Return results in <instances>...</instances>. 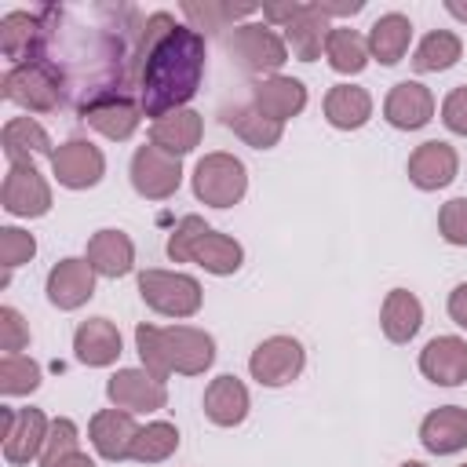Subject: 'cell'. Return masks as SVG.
<instances>
[{"mask_svg": "<svg viewBox=\"0 0 467 467\" xmlns=\"http://www.w3.org/2000/svg\"><path fill=\"white\" fill-rule=\"evenodd\" d=\"M204 73V36L193 26H175L164 33L142 62L139 77V109L146 117H168L182 109Z\"/></svg>", "mask_w": 467, "mask_h": 467, "instance_id": "obj_2", "label": "cell"}, {"mask_svg": "<svg viewBox=\"0 0 467 467\" xmlns=\"http://www.w3.org/2000/svg\"><path fill=\"white\" fill-rule=\"evenodd\" d=\"M95 296V270L88 259H62L47 274V299L58 310H77Z\"/></svg>", "mask_w": 467, "mask_h": 467, "instance_id": "obj_16", "label": "cell"}, {"mask_svg": "<svg viewBox=\"0 0 467 467\" xmlns=\"http://www.w3.org/2000/svg\"><path fill=\"white\" fill-rule=\"evenodd\" d=\"M135 347H139L142 368L157 379H168L171 372L201 376L215 361L212 336L204 328H193V325H171V328L139 325L135 328Z\"/></svg>", "mask_w": 467, "mask_h": 467, "instance_id": "obj_3", "label": "cell"}, {"mask_svg": "<svg viewBox=\"0 0 467 467\" xmlns=\"http://www.w3.org/2000/svg\"><path fill=\"white\" fill-rule=\"evenodd\" d=\"M47 150H51V139H47V131H44L36 120L15 117V120L4 124V153H7L11 164L33 161V157H40V153H47Z\"/></svg>", "mask_w": 467, "mask_h": 467, "instance_id": "obj_34", "label": "cell"}, {"mask_svg": "<svg viewBox=\"0 0 467 467\" xmlns=\"http://www.w3.org/2000/svg\"><path fill=\"white\" fill-rule=\"evenodd\" d=\"M226 51L237 58L241 69L248 73H277L288 58V44L263 22H248V26H237L230 36H226Z\"/></svg>", "mask_w": 467, "mask_h": 467, "instance_id": "obj_7", "label": "cell"}, {"mask_svg": "<svg viewBox=\"0 0 467 467\" xmlns=\"http://www.w3.org/2000/svg\"><path fill=\"white\" fill-rule=\"evenodd\" d=\"M248 175L234 153H204L193 168V193L212 208H230L244 197Z\"/></svg>", "mask_w": 467, "mask_h": 467, "instance_id": "obj_5", "label": "cell"}, {"mask_svg": "<svg viewBox=\"0 0 467 467\" xmlns=\"http://www.w3.org/2000/svg\"><path fill=\"white\" fill-rule=\"evenodd\" d=\"M91 445L102 460H128L131 456V445H135V420L128 409H102L91 416Z\"/></svg>", "mask_w": 467, "mask_h": 467, "instance_id": "obj_17", "label": "cell"}, {"mask_svg": "<svg viewBox=\"0 0 467 467\" xmlns=\"http://www.w3.org/2000/svg\"><path fill=\"white\" fill-rule=\"evenodd\" d=\"M40 18V62L62 88V99L77 113L106 99L139 95L142 77V26L128 4H88V7H36Z\"/></svg>", "mask_w": 467, "mask_h": 467, "instance_id": "obj_1", "label": "cell"}, {"mask_svg": "<svg viewBox=\"0 0 467 467\" xmlns=\"http://www.w3.org/2000/svg\"><path fill=\"white\" fill-rule=\"evenodd\" d=\"M4 95L33 113H51L62 106V88L58 80L40 66V62H22V66H11L4 73Z\"/></svg>", "mask_w": 467, "mask_h": 467, "instance_id": "obj_9", "label": "cell"}, {"mask_svg": "<svg viewBox=\"0 0 467 467\" xmlns=\"http://www.w3.org/2000/svg\"><path fill=\"white\" fill-rule=\"evenodd\" d=\"M168 255H171V263H197V266H204L208 274H219V277L234 274L244 263V248L234 237L212 230L201 215H186L171 230Z\"/></svg>", "mask_w": 467, "mask_h": 467, "instance_id": "obj_4", "label": "cell"}, {"mask_svg": "<svg viewBox=\"0 0 467 467\" xmlns=\"http://www.w3.org/2000/svg\"><path fill=\"white\" fill-rule=\"evenodd\" d=\"M463 467H467V463H463Z\"/></svg>", "mask_w": 467, "mask_h": 467, "instance_id": "obj_49", "label": "cell"}, {"mask_svg": "<svg viewBox=\"0 0 467 467\" xmlns=\"http://www.w3.org/2000/svg\"><path fill=\"white\" fill-rule=\"evenodd\" d=\"M252 106L285 124L288 117H296L306 106V88L296 77H277L274 73V77H263V80L252 84Z\"/></svg>", "mask_w": 467, "mask_h": 467, "instance_id": "obj_20", "label": "cell"}, {"mask_svg": "<svg viewBox=\"0 0 467 467\" xmlns=\"http://www.w3.org/2000/svg\"><path fill=\"white\" fill-rule=\"evenodd\" d=\"M33 252H36L33 234H26V230H18V226H4V230H0V263H4V270H15V266L29 263Z\"/></svg>", "mask_w": 467, "mask_h": 467, "instance_id": "obj_40", "label": "cell"}, {"mask_svg": "<svg viewBox=\"0 0 467 467\" xmlns=\"http://www.w3.org/2000/svg\"><path fill=\"white\" fill-rule=\"evenodd\" d=\"M58 467H95V460H91V456H84V452H73V456H66Z\"/></svg>", "mask_w": 467, "mask_h": 467, "instance_id": "obj_46", "label": "cell"}, {"mask_svg": "<svg viewBox=\"0 0 467 467\" xmlns=\"http://www.w3.org/2000/svg\"><path fill=\"white\" fill-rule=\"evenodd\" d=\"M0 201L11 215H44L51 208V190L44 182V175L36 171L33 161H18L7 168V179H4V190H0Z\"/></svg>", "mask_w": 467, "mask_h": 467, "instance_id": "obj_12", "label": "cell"}, {"mask_svg": "<svg viewBox=\"0 0 467 467\" xmlns=\"http://www.w3.org/2000/svg\"><path fill=\"white\" fill-rule=\"evenodd\" d=\"M325 55H328V66L336 73H361L368 62V40L358 29L332 26L328 40H325Z\"/></svg>", "mask_w": 467, "mask_h": 467, "instance_id": "obj_33", "label": "cell"}, {"mask_svg": "<svg viewBox=\"0 0 467 467\" xmlns=\"http://www.w3.org/2000/svg\"><path fill=\"white\" fill-rule=\"evenodd\" d=\"M201 135H204V120H201V113H193V109H175V113L153 120V128H150V142H153L157 150H164L168 157L190 153V150L201 142Z\"/></svg>", "mask_w": 467, "mask_h": 467, "instance_id": "obj_23", "label": "cell"}, {"mask_svg": "<svg viewBox=\"0 0 467 467\" xmlns=\"http://www.w3.org/2000/svg\"><path fill=\"white\" fill-rule=\"evenodd\" d=\"M179 182H182L179 157H168L153 142L135 150V157H131V186H135V193H142L150 201H164V197H171L179 190Z\"/></svg>", "mask_w": 467, "mask_h": 467, "instance_id": "obj_11", "label": "cell"}, {"mask_svg": "<svg viewBox=\"0 0 467 467\" xmlns=\"http://www.w3.org/2000/svg\"><path fill=\"white\" fill-rule=\"evenodd\" d=\"M95 131H102L106 139H131L135 135V128H139V117H142V109H139V102H131V99H106V102H95L91 109H84L80 113Z\"/></svg>", "mask_w": 467, "mask_h": 467, "instance_id": "obj_31", "label": "cell"}, {"mask_svg": "<svg viewBox=\"0 0 467 467\" xmlns=\"http://www.w3.org/2000/svg\"><path fill=\"white\" fill-rule=\"evenodd\" d=\"M77 441H80V438H77V423H73V420H51L47 441H44V452H40V463H44V467H58L66 456L80 452Z\"/></svg>", "mask_w": 467, "mask_h": 467, "instance_id": "obj_39", "label": "cell"}, {"mask_svg": "<svg viewBox=\"0 0 467 467\" xmlns=\"http://www.w3.org/2000/svg\"><path fill=\"white\" fill-rule=\"evenodd\" d=\"M325 117L332 128H361L368 117H372V95L358 84H336L328 95H325Z\"/></svg>", "mask_w": 467, "mask_h": 467, "instance_id": "obj_30", "label": "cell"}, {"mask_svg": "<svg viewBox=\"0 0 467 467\" xmlns=\"http://www.w3.org/2000/svg\"><path fill=\"white\" fill-rule=\"evenodd\" d=\"M328 22H325V15L314 7V4H299V11H296V18L285 26V44L292 47V55L299 58V62H314L317 55H321V47H325V40H328Z\"/></svg>", "mask_w": 467, "mask_h": 467, "instance_id": "obj_26", "label": "cell"}, {"mask_svg": "<svg viewBox=\"0 0 467 467\" xmlns=\"http://www.w3.org/2000/svg\"><path fill=\"white\" fill-rule=\"evenodd\" d=\"M314 7H317L325 18H328V15H358V11H361V0H354V4H321V0H317Z\"/></svg>", "mask_w": 467, "mask_h": 467, "instance_id": "obj_45", "label": "cell"}, {"mask_svg": "<svg viewBox=\"0 0 467 467\" xmlns=\"http://www.w3.org/2000/svg\"><path fill=\"white\" fill-rule=\"evenodd\" d=\"M420 372L438 387H456L467 379V343L460 336H434L420 354Z\"/></svg>", "mask_w": 467, "mask_h": 467, "instance_id": "obj_15", "label": "cell"}, {"mask_svg": "<svg viewBox=\"0 0 467 467\" xmlns=\"http://www.w3.org/2000/svg\"><path fill=\"white\" fill-rule=\"evenodd\" d=\"M460 55H463L460 36L449 33V29H434V33H427V36L420 40V47H416V55H412V66H416L420 73H441V69L456 66Z\"/></svg>", "mask_w": 467, "mask_h": 467, "instance_id": "obj_35", "label": "cell"}, {"mask_svg": "<svg viewBox=\"0 0 467 467\" xmlns=\"http://www.w3.org/2000/svg\"><path fill=\"white\" fill-rule=\"evenodd\" d=\"M438 230L449 244H467V197H452L438 212Z\"/></svg>", "mask_w": 467, "mask_h": 467, "instance_id": "obj_41", "label": "cell"}, {"mask_svg": "<svg viewBox=\"0 0 467 467\" xmlns=\"http://www.w3.org/2000/svg\"><path fill=\"white\" fill-rule=\"evenodd\" d=\"M383 117L401 131H416L434 117V95L420 80H401L390 88L383 102Z\"/></svg>", "mask_w": 467, "mask_h": 467, "instance_id": "obj_18", "label": "cell"}, {"mask_svg": "<svg viewBox=\"0 0 467 467\" xmlns=\"http://www.w3.org/2000/svg\"><path fill=\"white\" fill-rule=\"evenodd\" d=\"M139 296L146 306L168 317H190L201 310V285L190 274H175V270H142Z\"/></svg>", "mask_w": 467, "mask_h": 467, "instance_id": "obj_6", "label": "cell"}, {"mask_svg": "<svg viewBox=\"0 0 467 467\" xmlns=\"http://www.w3.org/2000/svg\"><path fill=\"white\" fill-rule=\"evenodd\" d=\"M84 259L102 277H124L131 270V263H135V248H131L128 234H120V230H99L88 241V255Z\"/></svg>", "mask_w": 467, "mask_h": 467, "instance_id": "obj_27", "label": "cell"}, {"mask_svg": "<svg viewBox=\"0 0 467 467\" xmlns=\"http://www.w3.org/2000/svg\"><path fill=\"white\" fill-rule=\"evenodd\" d=\"M449 317L467 328V285H456L449 296Z\"/></svg>", "mask_w": 467, "mask_h": 467, "instance_id": "obj_44", "label": "cell"}, {"mask_svg": "<svg viewBox=\"0 0 467 467\" xmlns=\"http://www.w3.org/2000/svg\"><path fill=\"white\" fill-rule=\"evenodd\" d=\"M40 387V365L29 354H4L0 358V390L4 394H29Z\"/></svg>", "mask_w": 467, "mask_h": 467, "instance_id": "obj_37", "label": "cell"}, {"mask_svg": "<svg viewBox=\"0 0 467 467\" xmlns=\"http://www.w3.org/2000/svg\"><path fill=\"white\" fill-rule=\"evenodd\" d=\"M456 168H460L456 150L449 142H438V139L416 146L412 157H409V179L420 190H441V186H449L456 179Z\"/></svg>", "mask_w": 467, "mask_h": 467, "instance_id": "obj_19", "label": "cell"}, {"mask_svg": "<svg viewBox=\"0 0 467 467\" xmlns=\"http://www.w3.org/2000/svg\"><path fill=\"white\" fill-rule=\"evenodd\" d=\"M420 441H423L427 452H438V456L460 452L467 445V409H460V405L434 409L420 423Z\"/></svg>", "mask_w": 467, "mask_h": 467, "instance_id": "obj_22", "label": "cell"}, {"mask_svg": "<svg viewBox=\"0 0 467 467\" xmlns=\"http://www.w3.org/2000/svg\"><path fill=\"white\" fill-rule=\"evenodd\" d=\"M303 361H306V354H303L299 339L270 336L252 350L248 368H252V379H259L263 387H285L303 372Z\"/></svg>", "mask_w": 467, "mask_h": 467, "instance_id": "obj_10", "label": "cell"}, {"mask_svg": "<svg viewBox=\"0 0 467 467\" xmlns=\"http://www.w3.org/2000/svg\"><path fill=\"white\" fill-rule=\"evenodd\" d=\"M106 394H109L113 409H128V412H153V409H164V401H168L164 379L150 376L146 368L113 372L106 383Z\"/></svg>", "mask_w": 467, "mask_h": 467, "instance_id": "obj_14", "label": "cell"}, {"mask_svg": "<svg viewBox=\"0 0 467 467\" xmlns=\"http://www.w3.org/2000/svg\"><path fill=\"white\" fill-rule=\"evenodd\" d=\"M409 40H412V22L405 15H398V11L379 15L368 29V55L379 58L383 66H394V62L405 58Z\"/></svg>", "mask_w": 467, "mask_h": 467, "instance_id": "obj_28", "label": "cell"}, {"mask_svg": "<svg viewBox=\"0 0 467 467\" xmlns=\"http://www.w3.org/2000/svg\"><path fill=\"white\" fill-rule=\"evenodd\" d=\"M445 11H449L452 18H460V22H467V4H460V0H449V4H445Z\"/></svg>", "mask_w": 467, "mask_h": 467, "instance_id": "obj_47", "label": "cell"}, {"mask_svg": "<svg viewBox=\"0 0 467 467\" xmlns=\"http://www.w3.org/2000/svg\"><path fill=\"white\" fill-rule=\"evenodd\" d=\"M22 347H29V328H26V321L15 306H4L0 310V350L4 354H22Z\"/></svg>", "mask_w": 467, "mask_h": 467, "instance_id": "obj_42", "label": "cell"}, {"mask_svg": "<svg viewBox=\"0 0 467 467\" xmlns=\"http://www.w3.org/2000/svg\"><path fill=\"white\" fill-rule=\"evenodd\" d=\"M255 7H234V4H215V0H204V4H193V0H186L182 4V15L193 22V29L201 33V29H226L234 18H244V15H252Z\"/></svg>", "mask_w": 467, "mask_h": 467, "instance_id": "obj_38", "label": "cell"}, {"mask_svg": "<svg viewBox=\"0 0 467 467\" xmlns=\"http://www.w3.org/2000/svg\"><path fill=\"white\" fill-rule=\"evenodd\" d=\"M379 325H383V336H387L390 343H409V339L420 332V325H423V306H420V299H416L412 292H405V288L387 292Z\"/></svg>", "mask_w": 467, "mask_h": 467, "instance_id": "obj_29", "label": "cell"}, {"mask_svg": "<svg viewBox=\"0 0 467 467\" xmlns=\"http://www.w3.org/2000/svg\"><path fill=\"white\" fill-rule=\"evenodd\" d=\"M204 416L219 427H237L248 416V387L237 376H215L204 390Z\"/></svg>", "mask_w": 467, "mask_h": 467, "instance_id": "obj_24", "label": "cell"}, {"mask_svg": "<svg viewBox=\"0 0 467 467\" xmlns=\"http://www.w3.org/2000/svg\"><path fill=\"white\" fill-rule=\"evenodd\" d=\"M401 467H427V463H420V460H409V463H401Z\"/></svg>", "mask_w": 467, "mask_h": 467, "instance_id": "obj_48", "label": "cell"}, {"mask_svg": "<svg viewBox=\"0 0 467 467\" xmlns=\"http://www.w3.org/2000/svg\"><path fill=\"white\" fill-rule=\"evenodd\" d=\"M0 51L15 66L33 62L40 51V18L36 11H11L0 18Z\"/></svg>", "mask_w": 467, "mask_h": 467, "instance_id": "obj_25", "label": "cell"}, {"mask_svg": "<svg viewBox=\"0 0 467 467\" xmlns=\"http://www.w3.org/2000/svg\"><path fill=\"white\" fill-rule=\"evenodd\" d=\"M175 449H179V431H175L171 423L157 420V423L139 427L135 445H131V460H139V463H161V460H168Z\"/></svg>", "mask_w": 467, "mask_h": 467, "instance_id": "obj_36", "label": "cell"}, {"mask_svg": "<svg viewBox=\"0 0 467 467\" xmlns=\"http://www.w3.org/2000/svg\"><path fill=\"white\" fill-rule=\"evenodd\" d=\"M51 171L62 186L69 190H88L102 179L106 171V161H102V150L91 146L88 139H69L62 142L55 153H51Z\"/></svg>", "mask_w": 467, "mask_h": 467, "instance_id": "obj_13", "label": "cell"}, {"mask_svg": "<svg viewBox=\"0 0 467 467\" xmlns=\"http://www.w3.org/2000/svg\"><path fill=\"white\" fill-rule=\"evenodd\" d=\"M73 350L91 368L113 365L120 358V332H117V325L109 317H88L73 332Z\"/></svg>", "mask_w": 467, "mask_h": 467, "instance_id": "obj_21", "label": "cell"}, {"mask_svg": "<svg viewBox=\"0 0 467 467\" xmlns=\"http://www.w3.org/2000/svg\"><path fill=\"white\" fill-rule=\"evenodd\" d=\"M0 438H4V456L7 463H29L44 452V441H47V416L40 409H11L4 405L0 409Z\"/></svg>", "mask_w": 467, "mask_h": 467, "instance_id": "obj_8", "label": "cell"}, {"mask_svg": "<svg viewBox=\"0 0 467 467\" xmlns=\"http://www.w3.org/2000/svg\"><path fill=\"white\" fill-rule=\"evenodd\" d=\"M223 120H226L248 146H255V150H270V146H277V142H281V131H285L281 120L266 117V113L255 109V106H234V109L223 113Z\"/></svg>", "mask_w": 467, "mask_h": 467, "instance_id": "obj_32", "label": "cell"}, {"mask_svg": "<svg viewBox=\"0 0 467 467\" xmlns=\"http://www.w3.org/2000/svg\"><path fill=\"white\" fill-rule=\"evenodd\" d=\"M441 120H445L449 131L467 135V84H460V88H452V91L445 95V102H441Z\"/></svg>", "mask_w": 467, "mask_h": 467, "instance_id": "obj_43", "label": "cell"}]
</instances>
